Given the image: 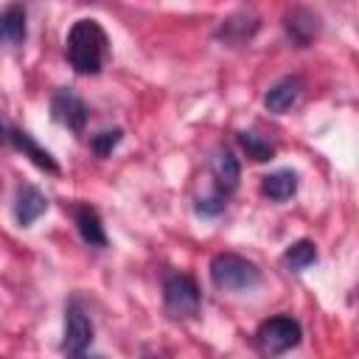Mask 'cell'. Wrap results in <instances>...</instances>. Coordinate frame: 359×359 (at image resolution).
Segmentation results:
<instances>
[{"instance_id": "15", "label": "cell", "mask_w": 359, "mask_h": 359, "mask_svg": "<svg viewBox=\"0 0 359 359\" xmlns=\"http://www.w3.org/2000/svg\"><path fill=\"white\" fill-rule=\"evenodd\" d=\"M297 191V174L289 171V168H280V171H272L261 180V194L272 202H283L289 196H294Z\"/></svg>"}, {"instance_id": "18", "label": "cell", "mask_w": 359, "mask_h": 359, "mask_svg": "<svg viewBox=\"0 0 359 359\" xmlns=\"http://www.w3.org/2000/svg\"><path fill=\"white\" fill-rule=\"evenodd\" d=\"M121 137H123L121 129H104V132H98V135L90 137V149L95 151V157H109L112 149L121 143Z\"/></svg>"}, {"instance_id": "4", "label": "cell", "mask_w": 359, "mask_h": 359, "mask_svg": "<svg viewBox=\"0 0 359 359\" xmlns=\"http://www.w3.org/2000/svg\"><path fill=\"white\" fill-rule=\"evenodd\" d=\"M163 300H165V311L180 320V317H194L199 311L202 294L191 275L168 272L163 280Z\"/></svg>"}, {"instance_id": "20", "label": "cell", "mask_w": 359, "mask_h": 359, "mask_svg": "<svg viewBox=\"0 0 359 359\" xmlns=\"http://www.w3.org/2000/svg\"><path fill=\"white\" fill-rule=\"evenodd\" d=\"M11 129H14V126H11V123H8V121L0 115V143H8V135H11Z\"/></svg>"}, {"instance_id": "14", "label": "cell", "mask_w": 359, "mask_h": 359, "mask_svg": "<svg viewBox=\"0 0 359 359\" xmlns=\"http://www.w3.org/2000/svg\"><path fill=\"white\" fill-rule=\"evenodd\" d=\"M73 222L79 227V236L90 244V247H107V233H104V224H101V216L95 213V208L90 205H79L73 210Z\"/></svg>"}, {"instance_id": "6", "label": "cell", "mask_w": 359, "mask_h": 359, "mask_svg": "<svg viewBox=\"0 0 359 359\" xmlns=\"http://www.w3.org/2000/svg\"><path fill=\"white\" fill-rule=\"evenodd\" d=\"M50 118H53L59 126L70 129V132H81L84 123H87V107H84V101H81L76 93L59 90V93H53V98H50Z\"/></svg>"}, {"instance_id": "3", "label": "cell", "mask_w": 359, "mask_h": 359, "mask_svg": "<svg viewBox=\"0 0 359 359\" xmlns=\"http://www.w3.org/2000/svg\"><path fill=\"white\" fill-rule=\"evenodd\" d=\"M255 342H258V351L264 356H280L300 342V323L294 317H286V314L269 317L258 325Z\"/></svg>"}, {"instance_id": "1", "label": "cell", "mask_w": 359, "mask_h": 359, "mask_svg": "<svg viewBox=\"0 0 359 359\" xmlns=\"http://www.w3.org/2000/svg\"><path fill=\"white\" fill-rule=\"evenodd\" d=\"M70 67L81 76H95L107 59V34L95 20H76L67 34Z\"/></svg>"}, {"instance_id": "5", "label": "cell", "mask_w": 359, "mask_h": 359, "mask_svg": "<svg viewBox=\"0 0 359 359\" xmlns=\"http://www.w3.org/2000/svg\"><path fill=\"white\" fill-rule=\"evenodd\" d=\"M93 342V320L90 314L84 311V306L79 300H73L65 311V339H62V351L70 356H79V353H87Z\"/></svg>"}, {"instance_id": "12", "label": "cell", "mask_w": 359, "mask_h": 359, "mask_svg": "<svg viewBox=\"0 0 359 359\" xmlns=\"http://www.w3.org/2000/svg\"><path fill=\"white\" fill-rule=\"evenodd\" d=\"M297 95H300V79L297 76H286V79H280V81H275L269 90H266V95H264V107L269 109V112H286L294 101H297Z\"/></svg>"}, {"instance_id": "7", "label": "cell", "mask_w": 359, "mask_h": 359, "mask_svg": "<svg viewBox=\"0 0 359 359\" xmlns=\"http://www.w3.org/2000/svg\"><path fill=\"white\" fill-rule=\"evenodd\" d=\"M45 210H48V196L39 188H34V185H20L17 188V196H14V219H17V224L28 227Z\"/></svg>"}, {"instance_id": "17", "label": "cell", "mask_w": 359, "mask_h": 359, "mask_svg": "<svg viewBox=\"0 0 359 359\" xmlns=\"http://www.w3.org/2000/svg\"><path fill=\"white\" fill-rule=\"evenodd\" d=\"M238 143H241V149L247 151V157H252V160H258V163L275 157V146H272L269 140H264L261 135H255V132H238Z\"/></svg>"}, {"instance_id": "13", "label": "cell", "mask_w": 359, "mask_h": 359, "mask_svg": "<svg viewBox=\"0 0 359 359\" xmlns=\"http://www.w3.org/2000/svg\"><path fill=\"white\" fill-rule=\"evenodd\" d=\"M8 146H14V149H20L25 157H31V163L34 165H39V168H45V171H50V174H56L59 171V165H56V160L28 135V132H22V129H11V135H8Z\"/></svg>"}, {"instance_id": "16", "label": "cell", "mask_w": 359, "mask_h": 359, "mask_svg": "<svg viewBox=\"0 0 359 359\" xmlns=\"http://www.w3.org/2000/svg\"><path fill=\"white\" fill-rule=\"evenodd\" d=\"M314 261H317V247H314L311 241H306V238H300V241L289 244V250L283 252V264H286L289 269H294V272H300V269L311 266Z\"/></svg>"}, {"instance_id": "10", "label": "cell", "mask_w": 359, "mask_h": 359, "mask_svg": "<svg viewBox=\"0 0 359 359\" xmlns=\"http://www.w3.org/2000/svg\"><path fill=\"white\" fill-rule=\"evenodd\" d=\"M283 25H286V34L292 36V42H297V45H309L320 34V17L309 8H292L286 14Z\"/></svg>"}, {"instance_id": "8", "label": "cell", "mask_w": 359, "mask_h": 359, "mask_svg": "<svg viewBox=\"0 0 359 359\" xmlns=\"http://www.w3.org/2000/svg\"><path fill=\"white\" fill-rule=\"evenodd\" d=\"M258 31V17L250 14V11H236L230 14L227 20H222V28H219V39L227 42V45H244L252 39V34Z\"/></svg>"}, {"instance_id": "9", "label": "cell", "mask_w": 359, "mask_h": 359, "mask_svg": "<svg viewBox=\"0 0 359 359\" xmlns=\"http://www.w3.org/2000/svg\"><path fill=\"white\" fill-rule=\"evenodd\" d=\"M210 171H213V180H216V191H222L224 196L238 188L241 165H238V160L233 157V151L219 149V151L213 154V160H210Z\"/></svg>"}, {"instance_id": "19", "label": "cell", "mask_w": 359, "mask_h": 359, "mask_svg": "<svg viewBox=\"0 0 359 359\" xmlns=\"http://www.w3.org/2000/svg\"><path fill=\"white\" fill-rule=\"evenodd\" d=\"M227 196L222 194V191H213V194H208V196H199L196 199V213L199 216H219L222 210H224V202Z\"/></svg>"}, {"instance_id": "2", "label": "cell", "mask_w": 359, "mask_h": 359, "mask_svg": "<svg viewBox=\"0 0 359 359\" xmlns=\"http://www.w3.org/2000/svg\"><path fill=\"white\" fill-rule=\"evenodd\" d=\"M210 280L224 292H250L261 283V269L236 252H222L210 261Z\"/></svg>"}, {"instance_id": "11", "label": "cell", "mask_w": 359, "mask_h": 359, "mask_svg": "<svg viewBox=\"0 0 359 359\" xmlns=\"http://www.w3.org/2000/svg\"><path fill=\"white\" fill-rule=\"evenodd\" d=\"M28 25H25V8L20 3H11L0 11V42L8 48H17L25 42Z\"/></svg>"}]
</instances>
